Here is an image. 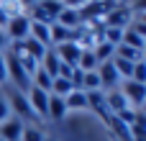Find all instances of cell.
<instances>
[{
    "instance_id": "cell-24",
    "label": "cell",
    "mask_w": 146,
    "mask_h": 141,
    "mask_svg": "<svg viewBox=\"0 0 146 141\" xmlns=\"http://www.w3.org/2000/svg\"><path fill=\"white\" fill-rule=\"evenodd\" d=\"M0 10L8 15V21L10 18H15V15H23L26 10H23V5L18 3V0H0Z\"/></svg>"
},
{
    "instance_id": "cell-12",
    "label": "cell",
    "mask_w": 146,
    "mask_h": 141,
    "mask_svg": "<svg viewBox=\"0 0 146 141\" xmlns=\"http://www.w3.org/2000/svg\"><path fill=\"white\" fill-rule=\"evenodd\" d=\"M87 108H92L103 121H108L110 118V113H108V105H105V92L103 90H95V92H87Z\"/></svg>"
},
{
    "instance_id": "cell-1",
    "label": "cell",
    "mask_w": 146,
    "mask_h": 141,
    "mask_svg": "<svg viewBox=\"0 0 146 141\" xmlns=\"http://www.w3.org/2000/svg\"><path fill=\"white\" fill-rule=\"evenodd\" d=\"M62 8H64L62 0H38V3L31 5V13H26V15H28L31 21H36V23L51 26V23H56Z\"/></svg>"
},
{
    "instance_id": "cell-15",
    "label": "cell",
    "mask_w": 146,
    "mask_h": 141,
    "mask_svg": "<svg viewBox=\"0 0 146 141\" xmlns=\"http://www.w3.org/2000/svg\"><path fill=\"white\" fill-rule=\"evenodd\" d=\"M28 36H31L33 41H38L41 46L51 49V36H49V26H44V23H36V21H31V28H28Z\"/></svg>"
},
{
    "instance_id": "cell-16",
    "label": "cell",
    "mask_w": 146,
    "mask_h": 141,
    "mask_svg": "<svg viewBox=\"0 0 146 141\" xmlns=\"http://www.w3.org/2000/svg\"><path fill=\"white\" fill-rule=\"evenodd\" d=\"M67 113V105H64V98H56V95H49V118L51 121H62Z\"/></svg>"
},
{
    "instance_id": "cell-29",
    "label": "cell",
    "mask_w": 146,
    "mask_h": 141,
    "mask_svg": "<svg viewBox=\"0 0 146 141\" xmlns=\"http://www.w3.org/2000/svg\"><path fill=\"white\" fill-rule=\"evenodd\" d=\"M8 116H10V108H8V103H5V98L0 95V123H3V121H5Z\"/></svg>"
},
{
    "instance_id": "cell-18",
    "label": "cell",
    "mask_w": 146,
    "mask_h": 141,
    "mask_svg": "<svg viewBox=\"0 0 146 141\" xmlns=\"http://www.w3.org/2000/svg\"><path fill=\"white\" fill-rule=\"evenodd\" d=\"M113 57H121V59H126V62H144V51H136V49H131V46H126V44H118Z\"/></svg>"
},
{
    "instance_id": "cell-30",
    "label": "cell",
    "mask_w": 146,
    "mask_h": 141,
    "mask_svg": "<svg viewBox=\"0 0 146 141\" xmlns=\"http://www.w3.org/2000/svg\"><path fill=\"white\" fill-rule=\"evenodd\" d=\"M85 3H90V0H62V5H67V8H82Z\"/></svg>"
},
{
    "instance_id": "cell-13",
    "label": "cell",
    "mask_w": 146,
    "mask_h": 141,
    "mask_svg": "<svg viewBox=\"0 0 146 141\" xmlns=\"http://www.w3.org/2000/svg\"><path fill=\"white\" fill-rule=\"evenodd\" d=\"M59 64H62V62H59V57H56V51H54V49H46V51H44V57H41V62H38V67H41L51 80L59 74Z\"/></svg>"
},
{
    "instance_id": "cell-21",
    "label": "cell",
    "mask_w": 146,
    "mask_h": 141,
    "mask_svg": "<svg viewBox=\"0 0 146 141\" xmlns=\"http://www.w3.org/2000/svg\"><path fill=\"white\" fill-rule=\"evenodd\" d=\"M21 44H23V51H26V54H31V57H33L36 62H41V57H44L46 46H41V44H38V41H33L31 36H28V39H23Z\"/></svg>"
},
{
    "instance_id": "cell-32",
    "label": "cell",
    "mask_w": 146,
    "mask_h": 141,
    "mask_svg": "<svg viewBox=\"0 0 146 141\" xmlns=\"http://www.w3.org/2000/svg\"><path fill=\"white\" fill-rule=\"evenodd\" d=\"M0 26H8V15H5L3 10H0Z\"/></svg>"
},
{
    "instance_id": "cell-31",
    "label": "cell",
    "mask_w": 146,
    "mask_h": 141,
    "mask_svg": "<svg viewBox=\"0 0 146 141\" xmlns=\"http://www.w3.org/2000/svg\"><path fill=\"white\" fill-rule=\"evenodd\" d=\"M8 49V36L3 33V28H0V51H5Z\"/></svg>"
},
{
    "instance_id": "cell-7",
    "label": "cell",
    "mask_w": 146,
    "mask_h": 141,
    "mask_svg": "<svg viewBox=\"0 0 146 141\" xmlns=\"http://www.w3.org/2000/svg\"><path fill=\"white\" fill-rule=\"evenodd\" d=\"M26 98H28V103H31L36 118H49V92H44V90H38V87H31Z\"/></svg>"
},
{
    "instance_id": "cell-28",
    "label": "cell",
    "mask_w": 146,
    "mask_h": 141,
    "mask_svg": "<svg viewBox=\"0 0 146 141\" xmlns=\"http://www.w3.org/2000/svg\"><path fill=\"white\" fill-rule=\"evenodd\" d=\"M8 80V69H5V51H0V85H5Z\"/></svg>"
},
{
    "instance_id": "cell-20",
    "label": "cell",
    "mask_w": 146,
    "mask_h": 141,
    "mask_svg": "<svg viewBox=\"0 0 146 141\" xmlns=\"http://www.w3.org/2000/svg\"><path fill=\"white\" fill-rule=\"evenodd\" d=\"M64 105H67V110H69V108H87V92L72 90V92L64 98Z\"/></svg>"
},
{
    "instance_id": "cell-22",
    "label": "cell",
    "mask_w": 146,
    "mask_h": 141,
    "mask_svg": "<svg viewBox=\"0 0 146 141\" xmlns=\"http://www.w3.org/2000/svg\"><path fill=\"white\" fill-rule=\"evenodd\" d=\"M82 92H95V90H103L100 87V77L98 72H82Z\"/></svg>"
},
{
    "instance_id": "cell-26",
    "label": "cell",
    "mask_w": 146,
    "mask_h": 141,
    "mask_svg": "<svg viewBox=\"0 0 146 141\" xmlns=\"http://www.w3.org/2000/svg\"><path fill=\"white\" fill-rule=\"evenodd\" d=\"M108 123H110L113 134H115V136H118L121 141H131V134H128V126H126V123H121L115 116H110V118H108Z\"/></svg>"
},
{
    "instance_id": "cell-10",
    "label": "cell",
    "mask_w": 146,
    "mask_h": 141,
    "mask_svg": "<svg viewBox=\"0 0 146 141\" xmlns=\"http://www.w3.org/2000/svg\"><path fill=\"white\" fill-rule=\"evenodd\" d=\"M21 131H23L21 118H5L0 123V139L3 141H21Z\"/></svg>"
},
{
    "instance_id": "cell-19",
    "label": "cell",
    "mask_w": 146,
    "mask_h": 141,
    "mask_svg": "<svg viewBox=\"0 0 146 141\" xmlns=\"http://www.w3.org/2000/svg\"><path fill=\"white\" fill-rule=\"evenodd\" d=\"M92 54H95V59L103 64V62H110V59H113V54H115V46H113V44H108V41H100V44L92 49Z\"/></svg>"
},
{
    "instance_id": "cell-23",
    "label": "cell",
    "mask_w": 146,
    "mask_h": 141,
    "mask_svg": "<svg viewBox=\"0 0 146 141\" xmlns=\"http://www.w3.org/2000/svg\"><path fill=\"white\" fill-rule=\"evenodd\" d=\"M121 44H126V46H131V49H136V51H144V39H141L139 33H133L131 28H123Z\"/></svg>"
},
{
    "instance_id": "cell-34",
    "label": "cell",
    "mask_w": 146,
    "mask_h": 141,
    "mask_svg": "<svg viewBox=\"0 0 146 141\" xmlns=\"http://www.w3.org/2000/svg\"><path fill=\"white\" fill-rule=\"evenodd\" d=\"M0 141H3V139H0Z\"/></svg>"
},
{
    "instance_id": "cell-11",
    "label": "cell",
    "mask_w": 146,
    "mask_h": 141,
    "mask_svg": "<svg viewBox=\"0 0 146 141\" xmlns=\"http://www.w3.org/2000/svg\"><path fill=\"white\" fill-rule=\"evenodd\" d=\"M56 23L59 26H64V28H72V31H77L80 26H85L82 23V18H80V10L77 8H62V13H59V18H56Z\"/></svg>"
},
{
    "instance_id": "cell-5",
    "label": "cell",
    "mask_w": 146,
    "mask_h": 141,
    "mask_svg": "<svg viewBox=\"0 0 146 141\" xmlns=\"http://www.w3.org/2000/svg\"><path fill=\"white\" fill-rule=\"evenodd\" d=\"M131 15H133V10H131L128 5H115V8L103 18V23H105V26H110V28H128Z\"/></svg>"
},
{
    "instance_id": "cell-4",
    "label": "cell",
    "mask_w": 146,
    "mask_h": 141,
    "mask_svg": "<svg viewBox=\"0 0 146 141\" xmlns=\"http://www.w3.org/2000/svg\"><path fill=\"white\" fill-rule=\"evenodd\" d=\"M126 103H133V110H141V105L146 103V85L141 82H133V80H123V87H121Z\"/></svg>"
},
{
    "instance_id": "cell-2",
    "label": "cell",
    "mask_w": 146,
    "mask_h": 141,
    "mask_svg": "<svg viewBox=\"0 0 146 141\" xmlns=\"http://www.w3.org/2000/svg\"><path fill=\"white\" fill-rule=\"evenodd\" d=\"M5 103H8V108H13L18 116H21V121H38L36 118V113H33V108H31V103H28V98L23 95V92H18L15 87H5Z\"/></svg>"
},
{
    "instance_id": "cell-9",
    "label": "cell",
    "mask_w": 146,
    "mask_h": 141,
    "mask_svg": "<svg viewBox=\"0 0 146 141\" xmlns=\"http://www.w3.org/2000/svg\"><path fill=\"white\" fill-rule=\"evenodd\" d=\"M95 72H98V77H100V87H105V90H113V87L121 82V77H118L113 62H103V64H98Z\"/></svg>"
},
{
    "instance_id": "cell-27",
    "label": "cell",
    "mask_w": 146,
    "mask_h": 141,
    "mask_svg": "<svg viewBox=\"0 0 146 141\" xmlns=\"http://www.w3.org/2000/svg\"><path fill=\"white\" fill-rule=\"evenodd\" d=\"M131 80H133V82H141V85H146V62H133Z\"/></svg>"
},
{
    "instance_id": "cell-14",
    "label": "cell",
    "mask_w": 146,
    "mask_h": 141,
    "mask_svg": "<svg viewBox=\"0 0 146 141\" xmlns=\"http://www.w3.org/2000/svg\"><path fill=\"white\" fill-rule=\"evenodd\" d=\"M105 105H108V113L110 116H118V113H123L128 108V103H126V98H123L121 90H110L105 95Z\"/></svg>"
},
{
    "instance_id": "cell-17",
    "label": "cell",
    "mask_w": 146,
    "mask_h": 141,
    "mask_svg": "<svg viewBox=\"0 0 146 141\" xmlns=\"http://www.w3.org/2000/svg\"><path fill=\"white\" fill-rule=\"evenodd\" d=\"M98 59H95V54H92V49H82V54H80V62H77V69H82V72H95L98 69Z\"/></svg>"
},
{
    "instance_id": "cell-33",
    "label": "cell",
    "mask_w": 146,
    "mask_h": 141,
    "mask_svg": "<svg viewBox=\"0 0 146 141\" xmlns=\"http://www.w3.org/2000/svg\"><path fill=\"white\" fill-rule=\"evenodd\" d=\"M18 3H21V5H28V8H31V5H33V3H38V0H18Z\"/></svg>"
},
{
    "instance_id": "cell-8",
    "label": "cell",
    "mask_w": 146,
    "mask_h": 141,
    "mask_svg": "<svg viewBox=\"0 0 146 141\" xmlns=\"http://www.w3.org/2000/svg\"><path fill=\"white\" fill-rule=\"evenodd\" d=\"M51 49L56 51L59 62H64V64H69V67H77L80 54H82V49H80L77 41H67V44H59V46H51Z\"/></svg>"
},
{
    "instance_id": "cell-3",
    "label": "cell",
    "mask_w": 146,
    "mask_h": 141,
    "mask_svg": "<svg viewBox=\"0 0 146 141\" xmlns=\"http://www.w3.org/2000/svg\"><path fill=\"white\" fill-rule=\"evenodd\" d=\"M5 69H8V77L13 80V87H15L18 92L26 95V92L33 87V85H31V77L23 72V67L18 64V59H15L13 54H8V51H5Z\"/></svg>"
},
{
    "instance_id": "cell-25",
    "label": "cell",
    "mask_w": 146,
    "mask_h": 141,
    "mask_svg": "<svg viewBox=\"0 0 146 141\" xmlns=\"http://www.w3.org/2000/svg\"><path fill=\"white\" fill-rule=\"evenodd\" d=\"M21 141H49L44 136V131L38 126H26L23 123V131H21Z\"/></svg>"
},
{
    "instance_id": "cell-6",
    "label": "cell",
    "mask_w": 146,
    "mask_h": 141,
    "mask_svg": "<svg viewBox=\"0 0 146 141\" xmlns=\"http://www.w3.org/2000/svg\"><path fill=\"white\" fill-rule=\"evenodd\" d=\"M28 28H31V18L23 13V15H15V18H10L8 21V26H5V36H10L13 41H23V39H28Z\"/></svg>"
}]
</instances>
